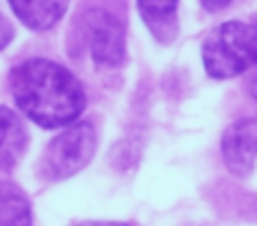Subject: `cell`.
I'll list each match as a JSON object with an SVG mask.
<instances>
[{
	"label": "cell",
	"instance_id": "6da1fadb",
	"mask_svg": "<svg viewBox=\"0 0 257 226\" xmlns=\"http://www.w3.org/2000/svg\"><path fill=\"white\" fill-rule=\"evenodd\" d=\"M12 95L16 107L43 129L75 122L86 107L81 82L68 68L50 59H27L12 70Z\"/></svg>",
	"mask_w": 257,
	"mask_h": 226
},
{
	"label": "cell",
	"instance_id": "7a4b0ae2",
	"mask_svg": "<svg viewBox=\"0 0 257 226\" xmlns=\"http://www.w3.org/2000/svg\"><path fill=\"white\" fill-rule=\"evenodd\" d=\"M97 147V131L90 122H70L48 145L41 159V174L50 181L75 177L90 163Z\"/></svg>",
	"mask_w": 257,
	"mask_h": 226
},
{
	"label": "cell",
	"instance_id": "3957f363",
	"mask_svg": "<svg viewBox=\"0 0 257 226\" xmlns=\"http://www.w3.org/2000/svg\"><path fill=\"white\" fill-rule=\"evenodd\" d=\"M203 66L214 80H230L244 72L253 61L248 23L228 21L214 27L203 41Z\"/></svg>",
	"mask_w": 257,
	"mask_h": 226
},
{
	"label": "cell",
	"instance_id": "277c9868",
	"mask_svg": "<svg viewBox=\"0 0 257 226\" xmlns=\"http://www.w3.org/2000/svg\"><path fill=\"white\" fill-rule=\"evenodd\" d=\"M88 41L93 59L102 66L115 68L124 61L126 54V39H124V25L120 18H115L108 12H90L88 21Z\"/></svg>",
	"mask_w": 257,
	"mask_h": 226
},
{
	"label": "cell",
	"instance_id": "5b68a950",
	"mask_svg": "<svg viewBox=\"0 0 257 226\" xmlns=\"http://www.w3.org/2000/svg\"><path fill=\"white\" fill-rule=\"evenodd\" d=\"M221 154L228 170L237 177H248L257 163V118L232 122L221 138Z\"/></svg>",
	"mask_w": 257,
	"mask_h": 226
},
{
	"label": "cell",
	"instance_id": "8992f818",
	"mask_svg": "<svg viewBox=\"0 0 257 226\" xmlns=\"http://www.w3.org/2000/svg\"><path fill=\"white\" fill-rule=\"evenodd\" d=\"M25 124L12 109L0 107V170L9 172L16 168V163L23 159L27 149Z\"/></svg>",
	"mask_w": 257,
	"mask_h": 226
},
{
	"label": "cell",
	"instance_id": "52a82bcc",
	"mask_svg": "<svg viewBox=\"0 0 257 226\" xmlns=\"http://www.w3.org/2000/svg\"><path fill=\"white\" fill-rule=\"evenodd\" d=\"M9 7L25 27L43 32L63 18L68 0H9Z\"/></svg>",
	"mask_w": 257,
	"mask_h": 226
},
{
	"label": "cell",
	"instance_id": "ba28073f",
	"mask_svg": "<svg viewBox=\"0 0 257 226\" xmlns=\"http://www.w3.org/2000/svg\"><path fill=\"white\" fill-rule=\"evenodd\" d=\"M176 9L178 0H138V12H140L142 21L160 43H169L176 39Z\"/></svg>",
	"mask_w": 257,
	"mask_h": 226
},
{
	"label": "cell",
	"instance_id": "9c48e42d",
	"mask_svg": "<svg viewBox=\"0 0 257 226\" xmlns=\"http://www.w3.org/2000/svg\"><path fill=\"white\" fill-rule=\"evenodd\" d=\"M32 224V208L25 192L12 181H0V226Z\"/></svg>",
	"mask_w": 257,
	"mask_h": 226
},
{
	"label": "cell",
	"instance_id": "30bf717a",
	"mask_svg": "<svg viewBox=\"0 0 257 226\" xmlns=\"http://www.w3.org/2000/svg\"><path fill=\"white\" fill-rule=\"evenodd\" d=\"M12 39H14V27H12V23H9L7 18L0 14V50L7 48Z\"/></svg>",
	"mask_w": 257,
	"mask_h": 226
},
{
	"label": "cell",
	"instance_id": "8fae6325",
	"mask_svg": "<svg viewBox=\"0 0 257 226\" xmlns=\"http://www.w3.org/2000/svg\"><path fill=\"white\" fill-rule=\"evenodd\" d=\"M248 41H250V54H253V61H257V16L248 23Z\"/></svg>",
	"mask_w": 257,
	"mask_h": 226
},
{
	"label": "cell",
	"instance_id": "7c38bea8",
	"mask_svg": "<svg viewBox=\"0 0 257 226\" xmlns=\"http://www.w3.org/2000/svg\"><path fill=\"white\" fill-rule=\"evenodd\" d=\"M201 5H203L208 12H221V9L230 7L232 0H201Z\"/></svg>",
	"mask_w": 257,
	"mask_h": 226
},
{
	"label": "cell",
	"instance_id": "4fadbf2b",
	"mask_svg": "<svg viewBox=\"0 0 257 226\" xmlns=\"http://www.w3.org/2000/svg\"><path fill=\"white\" fill-rule=\"evenodd\" d=\"M250 95H253V98L257 100V77H255L253 82H250Z\"/></svg>",
	"mask_w": 257,
	"mask_h": 226
}]
</instances>
